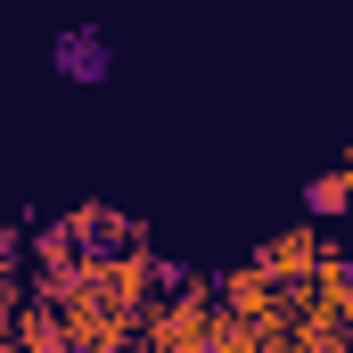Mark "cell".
Listing matches in <instances>:
<instances>
[{"label":"cell","instance_id":"obj_1","mask_svg":"<svg viewBox=\"0 0 353 353\" xmlns=\"http://www.w3.org/2000/svg\"><path fill=\"white\" fill-rule=\"evenodd\" d=\"M107 66H115V50H107V33H90V25H66L58 33V74L66 83H107Z\"/></svg>","mask_w":353,"mask_h":353},{"label":"cell","instance_id":"obj_2","mask_svg":"<svg viewBox=\"0 0 353 353\" xmlns=\"http://www.w3.org/2000/svg\"><path fill=\"white\" fill-rule=\"evenodd\" d=\"M345 197H353V173H345V165H329V173L304 189V205H312L321 222H337V214H345Z\"/></svg>","mask_w":353,"mask_h":353}]
</instances>
